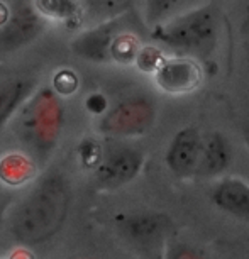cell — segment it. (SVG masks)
Masks as SVG:
<instances>
[{"mask_svg":"<svg viewBox=\"0 0 249 259\" xmlns=\"http://www.w3.org/2000/svg\"><path fill=\"white\" fill-rule=\"evenodd\" d=\"M71 205V185L60 171L39 178L9 217V231L24 246L50 241L65 226Z\"/></svg>","mask_w":249,"mask_h":259,"instance_id":"1","label":"cell"},{"mask_svg":"<svg viewBox=\"0 0 249 259\" xmlns=\"http://www.w3.org/2000/svg\"><path fill=\"white\" fill-rule=\"evenodd\" d=\"M65 125L63 99L51 87L36 89L16 112V134L22 144L34 154L45 159L60 141Z\"/></svg>","mask_w":249,"mask_h":259,"instance_id":"2","label":"cell"},{"mask_svg":"<svg viewBox=\"0 0 249 259\" xmlns=\"http://www.w3.org/2000/svg\"><path fill=\"white\" fill-rule=\"evenodd\" d=\"M219 36V14L214 6H203L172 21L153 26L151 37L172 50L205 58L216 48Z\"/></svg>","mask_w":249,"mask_h":259,"instance_id":"3","label":"cell"},{"mask_svg":"<svg viewBox=\"0 0 249 259\" xmlns=\"http://www.w3.org/2000/svg\"><path fill=\"white\" fill-rule=\"evenodd\" d=\"M154 119L156 107L153 102L144 97H131L99 115L97 131L109 138H134L148 133Z\"/></svg>","mask_w":249,"mask_h":259,"instance_id":"4","label":"cell"},{"mask_svg":"<svg viewBox=\"0 0 249 259\" xmlns=\"http://www.w3.org/2000/svg\"><path fill=\"white\" fill-rule=\"evenodd\" d=\"M144 154L131 146H119L104 151L100 163L94 169V182L102 190H115L124 187L138 177L143 168Z\"/></svg>","mask_w":249,"mask_h":259,"instance_id":"5","label":"cell"},{"mask_svg":"<svg viewBox=\"0 0 249 259\" xmlns=\"http://www.w3.org/2000/svg\"><path fill=\"white\" fill-rule=\"evenodd\" d=\"M128 16L120 14L117 17L107 19L104 22H99L90 29H85L73 39L70 50L75 53L78 58L90 63H110V48L115 36L126 26H129Z\"/></svg>","mask_w":249,"mask_h":259,"instance_id":"6","label":"cell"},{"mask_svg":"<svg viewBox=\"0 0 249 259\" xmlns=\"http://www.w3.org/2000/svg\"><path fill=\"white\" fill-rule=\"evenodd\" d=\"M45 24L46 21L32 6L17 4L12 7L6 21L0 24V56L11 55L31 45L45 31Z\"/></svg>","mask_w":249,"mask_h":259,"instance_id":"7","label":"cell"},{"mask_svg":"<svg viewBox=\"0 0 249 259\" xmlns=\"http://www.w3.org/2000/svg\"><path fill=\"white\" fill-rule=\"evenodd\" d=\"M154 81L166 94H188L202 81V68L192 58L164 60L154 73Z\"/></svg>","mask_w":249,"mask_h":259,"instance_id":"8","label":"cell"},{"mask_svg":"<svg viewBox=\"0 0 249 259\" xmlns=\"http://www.w3.org/2000/svg\"><path fill=\"white\" fill-rule=\"evenodd\" d=\"M203 138L195 127H187L175 134L166 151V164L177 177H190L198 169Z\"/></svg>","mask_w":249,"mask_h":259,"instance_id":"9","label":"cell"},{"mask_svg":"<svg viewBox=\"0 0 249 259\" xmlns=\"http://www.w3.org/2000/svg\"><path fill=\"white\" fill-rule=\"evenodd\" d=\"M119 227L134 242H139L143 246H149V244L158 242L170 231L172 219L164 213L141 212V213H133L122 217L119 221Z\"/></svg>","mask_w":249,"mask_h":259,"instance_id":"10","label":"cell"},{"mask_svg":"<svg viewBox=\"0 0 249 259\" xmlns=\"http://www.w3.org/2000/svg\"><path fill=\"white\" fill-rule=\"evenodd\" d=\"M216 207L249 222V185L239 178H224L211 193Z\"/></svg>","mask_w":249,"mask_h":259,"instance_id":"11","label":"cell"},{"mask_svg":"<svg viewBox=\"0 0 249 259\" xmlns=\"http://www.w3.org/2000/svg\"><path fill=\"white\" fill-rule=\"evenodd\" d=\"M32 7L46 22H58L68 29H76L85 22L80 0H32Z\"/></svg>","mask_w":249,"mask_h":259,"instance_id":"12","label":"cell"},{"mask_svg":"<svg viewBox=\"0 0 249 259\" xmlns=\"http://www.w3.org/2000/svg\"><path fill=\"white\" fill-rule=\"evenodd\" d=\"M34 90L36 81L31 78H11L0 81V127L16 115Z\"/></svg>","mask_w":249,"mask_h":259,"instance_id":"13","label":"cell"},{"mask_svg":"<svg viewBox=\"0 0 249 259\" xmlns=\"http://www.w3.org/2000/svg\"><path fill=\"white\" fill-rule=\"evenodd\" d=\"M229 161H231V148L224 136L212 133L207 138H203L202 156H200L197 173L205 175V177H214L227 168Z\"/></svg>","mask_w":249,"mask_h":259,"instance_id":"14","label":"cell"},{"mask_svg":"<svg viewBox=\"0 0 249 259\" xmlns=\"http://www.w3.org/2000/svg\"><path fill=\"white\" fill-rule=\"evenodd\" d=\"M34 173V159L31 154L11 153L0 159V180L7 185H22L31 180Z\"/></svg>","mask_w":249,"mask_h":259,"instance_id":"15","label":"cell"},{"mask_svg":"<svg viewBox=\"0 0 249 259\" xmlns=\"http://www.w3.org/2000/svg\"><path fill=\"white\" fill-rule=\"evenodd\" d=\"M141 39L138 32L131 26H126L122 31L117 34L114 42L110 48V63H117V65H131L134 63L138 51L141 50Z\"/></svg>","mask_w":249,"mask_h":259,"instance_id":"16","label":"cell"},{"mask_svg":"<svg viewBox=\"0 0 249 259\" xmlns=\"http://www.w3.org/2000/svg\"><path fill=\"white\" fill-rule=\"evenodd\" d=\"M128 0H80L83 21H95L97 24L117 17L126 12Z\"/></svg>","mask_w":249,"mask_h":259,"instance_id":"17","label":"cell"},{"mask_svg":"<svg viewBox=\"0 0 249 259\" xmlns=\"http://www.w3.org/2000/svg\"><path fill=\"white\" fill-rule=\"evenodd\" d=\"M76 156L80 166L89 171H94L104 156V148L97 139H83L76 148Z\"/></svg>","mask_w":249,"mask_h":259,"instance_id":"18","label":"cell"},{"mask_svg":"<svg viewBox=\"0 0 249 259\" xmlns=\"http://www.w3.org/2000/svg\"><path fill=\"white\" fill-rule=\"evenodd\" d=\"M78 85H80L78 75L73 70H70V68H60V70H56L55 75H53L51 89L55 90L61 99L75 94L78 90Z\"/></svg>","mask_w":249,"mask_h":259,"instance_id":"19","label":"cell"},{"mask_svg":"<svg viewBox=\"0 0 249 259\" xmlns=\"http://www.w3.org/2000/svg\"><path fill=\"white\" fill-rule=\"evenodd\" d=\"M166 60L163 51L156 46H141V50L138 51V56H136V66L139 68L143 73H153L161 66V63Z\"/></svg>","mask_w":249,"mask_h":259,"instance_id":"20","label":"cell"},{"mask_svg":"<svg viewBox=\"0 0 249 259\" xmlns=\"http://www.w3.org/2000/svg\"><path fill=\"white\" fill-rule=\"evenodd\" d=\"M178 0H146V21L149 26H156L173 11Z\"/></svg>","mask_w":249,"mask_h":259,"instance_id":"21","label":"cell"},{"mask_svg":"<svg viewBox=\"0 0 249 259\" xmlns=\"http://www.w3.org/2000/svg\"><path fill=\"white\" fill-rule=\"evenodd\" d=\"M85 109L90 112L92 115H102L104 112L109 109V102H107L105 95L100 94V92H94V94H90L87 97L85 100Z\"/></svg>","mask_w":249,"mask_h":259,"instance_id":"22","label":"cell"},{"mask_svg":"<svg viewBox=\"0 0 249 259\" xmlns=\"http://www.w3.org/2000/svg\"><path fill=\"white\" fill-rule=\"evenodd\" d=\"M168 259H205V257L188 246H177L172 252H170Z\"/></svg>","mask_w":249,"mask_h":259,"instance_id":"23","label":"cell"},{"mask_svg":"<svg viewBox=\"0 0 249 259\" xmlns=\"http://www.w3.org/2000/svg\"><path fill=\"white\" fill-rule=\"evenodd\" d=\"M9 11H11V7L4 6V4H0V24L6 21V17L9 16Z\"/></svg>","mask_w":249,"mask_h":259,"instance_id":"24","label":"cell"},{"mask_svg":"<svg viewBox=\"0 0 249 259\" xmlns=\"http://www.w3.org/2000/svg\"><path fill=\"white\" fill-rule=\"evenodd\" d=\"M244 34H246L247 45H249V7H247V16H246V22H244Z\"/></svg>","mask_w":249,"mask_h":259,"instance_id":"25","label":"cell"},{"mask_svg":"<svg viewBox=\"0 0 249 259\" xmlns=\"http://www.w3.org/2000/svg\"><path fill=\"white\" fill-rule=\"evenodd\" d=\"M244 139H246V144H247V148H249V122H247L246 129H244Z\"/></svg>","mask_w":249,"mask_h":259,"instance_id":"26","label":"cell"}]
</instances>
